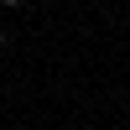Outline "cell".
Here are the masks:
<instances>
[{
    "instance_id": "2",
    "label": "cell",
    "mask_w": 130,
    "mask_h": 130,
    "mask_svg": "<svg viewBox=\"0 0 130 130\" xmlns=\"http://www.w3.org/2000/svg\"><path fill=\"white\" fill-rule=\"evenodd\" d=\"M0 47H5V31H0Z\"/></svg>"
},
{
    "instance_id": "1",
    "label": "cell",
    "mask_w": 130,
    "mask_h": 130,
    "mask_svg": "<svg viewBox=\"0 0 130 130\" xmlns=\"http://www.w3.org/2000/svg\"><path fill=\"white\" fill-rule=\"evenodd\" d=\"M0 5H5V10H10V5H21V0H0Z\"/></svg>"
}]
</instances>
